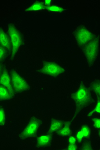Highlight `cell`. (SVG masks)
Here are the masks:
<instances>
[{
	"mask_svg": "<svg viewBox=\"0 0 100 150\" xmlns=\"http://www.w3.org/2000/svg\"><path fill=\"white\" fill-rule=\"evenodd\" d=\"M6 54V50L2 46H0V62L4 60Z\"/></svg>",
	"mask_w": 100,
	"mask_h": 150,
	"instance_id": "21",
	"label": "cell"
},
{
	"mask_svg": "<svg viewBox=\"0 0 100 150\" xmlns=\"http://www.w3.org/2000/svg\"><path fill=\"white\" fill-rule=\"evenodd\" d=\"M45 10L53 13H63L65 11L63 6L56 3L53 4L49 6H46Z\"/></svg>",
	"mask_w": 100,
	"mask_h": 150,
	"instance_id": "13",
	"label": "cell"
},
{
	"mask_svg": "<svg viewBox=\"0 0 100 150\" xmlns=\"http://www.w3.org/2000/svg\"><path fill=\"white\" fill-rule=\"evenodd\" d=\"M46 6L42 1H37L33 3L26 9L27 12H38L45 10Z\"/></svg>",
	"mask_w": 100,
	"mask_h": 150,
	"instance_id": "14",
	"label": "cell"
},
{
	"mask_svg": "<svg viewBox=\"0 0 100 150\" xmlns=\"http://www.w3.org/2000/svg\"><path fill=\"white\" fill-rule=\"evenodd\" d=\"M92 91L97 98H100V79L97 78L93 79L89 85Z\"/></svg>",
	"mask_w": 100,
	"mask_h": 150,
	"instance_id": "17",
	"label": "cell"
},
{
	"mask_svg": "<svg viewBox=\"0 0 100 150\" xmlns=\"http://www.w3.org/2000/svg\"><path fill=\"white\" fill-rule=\"evenodd\" d=\"M43 124V120L40 117L37 116L31 117L18 133V138L21 140H26L34 137L41 129Z\"/></svg>",
	"mask_w": 100,
	"mask_h": 150,
	"instance_id": "5",
	"label": "cell"
},
{
	"mask_svg": "<svg viewBox=\"0 0 100 150\" xmlns=\"http://www.w3.org/2000/svg\"><path fill=\"white\" fill-rule=\"evenodd\" d=\"M0 85L6 88L14 96L15 93L12 87L9 71L7 69L4 70L0 76Z\"/></svg>",
	"mask_w": 100,
	"mask_h": 150,
	"instance_id": "10",
	"label": "cell"
},
{
	"mask_svg": "<svg viewBox=\"0 0 100 150\" xmlns=\"http://www.w3.org/2000/svg\"><path fill=\"white\" fill-rule=\"evenodd\" d=\"M93 93L87 82H79L70 93V97L75 106L74 117L90 106L94 101Z\"/></svg>",
	"mask_w": 100,
	"mask_h": 150,
	"instance_id": "1",
	"label": "cell"
},
{
	"mask_svg": "<svg viewBox=\"0 0 100 150\" xmlns=\"http://www.w3.org/2000/svg\"><path fill=\"white\" fill-rule=\"evenodd\" d=\"M67 150H77V147L75 144H69L67 147Z\"/></svg>",
	"mask_w": 100,
	"mask_h": 150,
	"instance_id": "24",
	"label": "cell"
},
{
	"mask_svg": "<svg viewBox=\"0 0 100 150\" xmlns=\"http://www.w3.org/2000/svg\"><path fill=\"white\" fill-rule=\"evenodd\" d=\"M73 39L80 51L97 37L95 33L84 23L77 25L72 32Z\"/></svg>",
	"mask_w": 100,
	"mask_h": 150,
	"instance_id": "2",
	"label": "cell"
},
{
	"mask_svg": "<svg viewBox=\"0 0 100 150\" xmlns=\"http://www.w3.org/2000/svg\"><path fill=\"white\" fill-rule=\"evenodd\" d=\"M2 67L1 65L0 64V74L2 72Z\"/></svg>",
	"mask_w": 100,
	"mask_h": 150,
	"instance_id": "26",
	"label": "cell"
},
{
	"mask_svg": "<svg viewBox=\"0 0 100 150\" xmlns=\"http://www.w3.org/2000/svg\"><path fill=\"white\" fill-rule=\"evenodd\" d=\"M40 72L51 79H59L66 72V68L60 62L54 60H48L42 64Z\"/></svg>",
	"mask_w": 100,
	"mask_h": 150,
	"instance_id": "6",
	"label": "cell"
},
{
	"mask_svg": "<svg viewBox=\"0 0 100 150\" xmlns=\"http://www.w3.org/2000/svg\"><path fill=\"white\" fill-rule=\"evenodd\" d=\"M0 46L5 48L6 50L11 51V44L8 32L3 28L0 29Z\"/></svg>",
	"mask_w": 100,
	"mask_h": 150,
	"instance_id": "12",
	"label": "cell"
},
{
	"mask_svg": "<svg viewBox=\"0 0 100 150\" xmlns=\"http://www.w3.org/2000/svg\"><path fill=\"white\" fill-rule=\"evenodd\" d=\"M72 129L69 123H67L57 132V134L61 137H67L70 136L72 133Z\"/></svg>",
	"mask_w": 100,
	"mask_h": 150,
	"instance_id": "16",
	"label": "cell"
},
{
	"mask_svg": "<svg viewBox=\"0 0 100 150\" xmlns=\"http://www.w3.org/2000/svg\"><path fill=\"white\" fill-rule=\"evenodd\" d=\"M97 103L93 110L89 114L88 116L91 117L94 114L100 115V98H97Z\"/></svg>",
	"mask_w": 100,
	"mask_h": 150,
	"instance_id": "19",
	"label": "cell"
},
{
	"mask_svg": "<svg viewBox=\"0 0 100 150\" xmlns=\"http://www.w3.org/2000/svg\"><path fill=\"white\" fill-rule=\"evenodd\" d=\"M68 141V143H69V144H75L77 142L76 138L74 136L69 137Z\"/></svg>",
	"mask_w": 100,
	"mask_h": 150,
	"instance_id": "23",
	"label": "cell"
},
{
	"mask_svg": "<svg viewBox=\"0 0 100 150\" xmlns=\"http://www.w3.org/2000/svg\"><path fill=\"white\" fill-rule=\"evenodd\" d=\"M54 137L51 133H44L39 136L36 141V147L38 148H45L52 143Z\"/></svg>",
	"mask_w": 100,
	"mask_h": 150,
	"instance_id": "9",
	"label": "cell"
},
{
	"mask_svg": "<svg viewBox=\"0 0 100 150\" xmlns=\"http://www.w3.org/2000/svg\"><path fill=\"white\" fill-rule=\"evenodd\" d=\"M43 3H44V4L45 6H49L54 3V2L53 1L46 0V1H43Z\"/></svg>",
	"mask_w": 100,
	"mask_h": 150,
	"instance_id": "25",
	"label": "cell"
},
{
	"mask_svg": "<svg viewBox=\"0 0 100 150\" xmlns=\"http://www.w3.org/2000/svg\"><path fill=\"white\" fill-rule=\"evenodd\" d=\"M92 134V127L90 125L86 123L83 124L79 128L78 130L77 131L75 137L77 142L80 143L85 139H88L90 138Z\"/></svg>",
	"mask_w": 100,
	"mask_h": 150,
	"instance_id": "8",
	"label": "cell"
},
{
	"mask_svg": "<svg viewBox=\"0 0 100 150\" xmlns=\"http://www.w3.org/2000/svg\"><path fill=\"white\" fill-rule=\"evenodd\" d=\"M81 149L82 150H92V145L90 144L89 142H86L85 144H83L81 147Z\"/></svg>",
	"mask_w": 100,
	"mask_h": 150,
	"instance_id": "22",
	"label": "cell"
},
{
	"mask_svg": "<svg viewBox=\"0 0 100 150\" xmlns=\"http://www.w3.org/2000/svg\"><path fill=\"white\" fill-rule=\"evenodd\" d=\"M7 32L11 44V58L13 59L21 48L22 38L20 30L13 24H10L7 27Z\"/></svg>",
	"mask_w": 100,
	"mask_h": 150,
	"instance_id": "7",
	"label": "cell"
},
{
	"mask_svg": "<svg viewBox=\"0 0 100 150\" xmlns=\"http://www.w3.org/2000/svg\"><path fill=\"white\" fill-rule=\"evenodd\" d=\"M63 120L59 118H54L50 121L48 126V133L54 134L57 133L64 126Z\"/></svg>",
	"mask_w": 100,
	"mask_h": 150,
	"instance_id": "11",
	"label": "cell"
},
{
	"mask_svg": "<svg viewBox=\"0 0 100 150\" xmlns=\"http://www.w3.org/2000/svg\"><path fill=\"white\" fill-rule=\"evenodd\" d=\"M92 126L96 130L100 131V117H95L92 119Z\"/></svg>",
	"mask_w": 100,
	"mask_h": 150,
	"instance_id": "20",
	"label": "cell"
},
{
	"mask_svg": "<svg viewBox=\"0 0 100 150\" xmlns=\"http://www.w3.org/2000/svg\"><path fill=\"white\" fill-rule=\"evenodd\" d=\"M100 35H98L93 40L80 50L86 65L89 68L95 66L100 55Z\"/></svg>",
	"mask_w": 100,
	"mask_h": 150,
	"instance_id": "3",
	"label": "cell"
},
{
	"mask_svg": "<svg viewBox=\"0 0 100 150\" xmlns=\"http://www.w3.org/2000/svg\"><path fill=\"white\" fill-rule=\"evenodd\" d=\"M14 96L5 87L0 85V100L8 101L13 99Z\"/></svg>",
	"mask_w": 100,
	"mask_h": 150,
	"instance_id": "15",
	"label": "cell"
},
{
	"mask_svg": "<svg viewBox=\"0 0 100 150\" xmlns=\"http://www.w3.org/2000/svg\"><path fill=\"white\" fill-rule=\"evenodd\" d=\"M7 121L6 111L4 108H0V126L5 125Z\"/></svg>",
	"mask_w": 100,
	"mask_h": 150,
	"instance_id": "18",
	"label": "cell"
},
{
	"mask_svg": "<svg viewBox=\"0 0 100 150\" xmlns=\"http://www.w3.org/2000/svg\"><path fill=\"white\" fill-rule=\"evenodd\" d=\"M9 71L12 87L15 93L23 94L31 90L30 82L22 72L15 68H12Z\"/></svg>",
	"mask_w": 100,
	"mask_h": 150,
	"instance_id": "4",
	"label": "cell"
}]
</instances>
